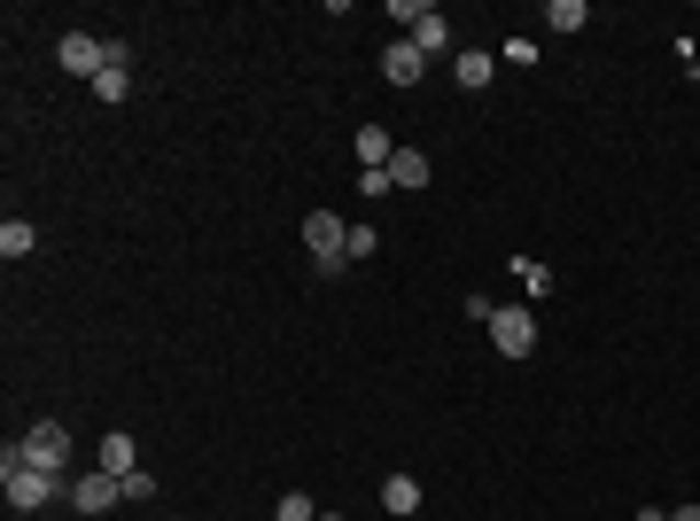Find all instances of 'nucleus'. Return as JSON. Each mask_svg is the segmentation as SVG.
I'll use <instances>...</instances> for the list:
<instances>
[{
    "mask_svg": "<svg viewBox=\"0 0 700 521\" xmlns=\"http://www.w3.org/2000/svg\"><path fill=\"white\" fill-rule=\"evenodd\" d=\"M94 467H102V475H117V483H125V475H140V452H133V437H102Z\"/></svg>",
    "mask_w": 700,
    "mask_h": 521,
    "instance_id": "obj_9",
    "label": "nucleus"
},
{
    "mask_svg": "<svg viewBox=\"0 0 700 521\" xmlns=\"http://www.w3.org/2000/svg\"><path fill=\"white\" fill-rule=\"evenodd\" d=\"M436 9H428V0H389V24H405V32H420Z\"/></svg>",
    "mask_w": 700,
    "mask_h": 521,
    "instance_id": "obj_17",
    "label": "nucleus"
},
{
    "mask_svg": "<svg viewBox=\"0 0 700 521\" xmlns=\"http://www.w3.org/2000/svg\"><path fill=\"white\" fill-rule=\"evenodd\" d=\"M9 452H16L24 467H39V475H63V467H70V428H63V420H32Z\"/></svg>",
    "mask_w": 700,
    "mask_h": 521,
    "instance_id": "obj_2",
    "label": "nucleus"
},
{
    "mask_svg": "<svg viewBox=\"0 0 700 521\" xmlns=\"http://www.w3.org/2000/svg\"><path fill=\"white\" fill-rule=\"evenodd\" d=\"M125 498H133V506H148V498H156V475H148V467H140V475H125Z\"/></svg>",
    "mask_w": 700,
    "mask_h": 521,
    "instance_id": "obj_21",
    "label": "nucleus"
},
{
    "mask_svg": "<svg viewBox=\"0 0 700 521\" xmlns=\"http://www.w3.org/2000/svg\"><path fill=\"white\" fill-rule=\"evenodd\" d=\"M0 490H9L16 513H39L47 498H63V475H39V467H24L16 452H0Z\"/></svg>",
    "mask_w": 700,
    "mask_h": 521,
    "instance_id": "obj_3",
    "label": "nucleus"
},
{
    "mask_svg": "<svg viewBox=\"0 0 700 521\" xmlns=\"http://www.w3.org/2000/svg\"><path fill=\"white\" fill-rule=\"evenodd\" d=\"M420 70H428V55H420L413 39H389V47H382V78H389V86H420Z\"/></svg>",
    "mask_w": 700,
    "mask_h": 521,
    "instance_id": "obj_7",
    "label": "nucleus"
},
{
    "mask_svg": "<svg viewBox=\"0 0 700 521\" xmlns=\"http://www.w3.org/2000/svg\"><path fill=\"white\" fill-rule=\"evenodd\" d=\"M405 39H413L420 55H444V47H452V24H444V9H436V16H428L420 32H405Z\"/></svg>",
    "mask_w": 700,
    "mask_h": 521,
    "instance_id": "obj_14",
    "label": "nucleus"
},
{
    "mask_svg": "<svg viewBox=\"0 0 700 521\" xmlns=\"http://www.w3.org/2000/svg\"><path fill=\"white\" fill-rule=\"evenodd\" d=\"M428 180H436V163H428L420 148H397V156H389V188H428Z\"/></svg>",
    "mask_w": 700,
    "mask_h": 521,
    "instance_id": "obj_10",
    "label": "nucleus"
},
{
    "mask_svg": "<svg viewBox=\"0 0 700 521\" xmlns=\"http://www.w3.org/2000/svg\"><path fill=\"white\" fill-rule=\"evenodd\" d=\"M545 24H553V32H568V39H576V32H584V24H591V9H584V0H545Z\"/></svg>",
    "mask_w": 700,
    "mask_h": 521,
    "instance_id": "obj_13",
    "label": "nucleus"
},
{
    "mask_svg": "<svg viewBox=\"0 0 700 521\" xmlns=\"http://www.w3.org/2000/svg\"><path fill=\"white\" fill-rule=\"evenodd\" d=\"M32 241H39V234H32L24 218H9V226H0V257H9V265H16V257H32Z\"/></svg>",
    "mask_w": 700,
    "mask_h": 521,
    "instance_id": "obj_15",
    "label": "nucleus"
},
{
    "mask_svg": "<svg viewBox=\"0 0 700 521\" xmlns=\"http://www.w3.org/2000/svg\"><path fill=\"white\" fill-rule=\"evenodd\" d=\"M513 281L530 288V296H545V288H553V265H538V257H513Z\"/></svg>",
    "mask_w": 700,
    "mask_h": 521,
    "instance_id": "obj_16",
    "label": "nucleus"
},
{
    "mask_svg": "<svg viewBox=\"0 0 700 521\" xmlns=\"http://www.w3.org/2000/svg\"><path fill=\"white\" fill-rule=\"evenodd\" d=\"M350 148H359V163H366V171H389V156H397V140H389L382 125H359V140H350Z\"/></svg>",
    "mask_w": 700,
    "mask_h": 521,
    "instance_id": "obj_11",
    "label": "nucleus"
},
{
    "mask_svg": "<svg viewBox=\"0 0 700 521\" xmlns=\"http://www.w3.org/2000/svg\"><path fill=\"white\" fill-rule=\"evenodd\" d=\"M452 78H460V94H483V86L498 78V55H483V47H460V55H452Z\"/></svg>",
    "mask_w": 700,
    "mask_h": 521,
    "instance_id": "obj_8",
    "label": "nucleus"
},
{
    "mask_svg": "<svg viewBox=\"0 0 700 521\" xmlns=\"http://www.w3.org/2000/svg\"><path fill=\"white\" fill-rule=\"evenodd\" d=\"M669 521H700V506H677V513H669Z\"/></svg>",
    "mask_w": 700,
    "mask_h": 521,
    "instance_id": "obj_22",
    "label": "nucleus"
},
{
    "mask_svg": "<svg viewBox=\"0 0 700 521\" xmlns=\"http://www.w3.org/2000/svg\"><path fill=\"white\" fill-rule=\"evenodd\" d=\"M55 63H63L78 86H94V78L110 70V39H94V32H70V39L55 47Z\"/></svg>",
    "mask_w": 700,
    "mask_h": 521,
    "instance_id": "obj_5",
    "label": "nucleus"
},
{
    "mask_svg": "<svg viewBox=\"0 0 700 521\" xmlns=\"http://www.w3.org/2000/svg\"><path fill=\"white\" fill-rule=\"evenodd\" d=\"M319 521H342V513H319Z\"/></svg>",
    "mask_w": 700,
    "mask_h": 521,
    "instance_id": "obj_23",
    "label": "nucleus"
},
{
    "mask_svg": "<svg viewBox=\"0 0 700 521\" xmlns=\"http://www.w3.org/2000/svg\"><path fill=\"white\" fill-rule=\"evenodd\" d=\"M490 351H498V359H530V351H538V319L521 312V304H498V312H490Z\"/></svg>",
    "mask_w": 700,
    "mask_h": 521,
    "instance_id": "obj_4",
    "label": "nucleus"
},
{
    "mask_svg": "<svg viewBox=\"0 0 700 521\" xmlns=\"http://www.w3.org/2000/svg\"><path fill=\"white\" fill-rule=\"evenodd\" d=\"M63 498H70L78 513H110V506L125 498V483H117V475H102V467H86V475H70V483H63Z\"/></svg>",
    "mask_w": 700,
    "mask_h": 521,
    "instance_id": "obj_6",
    "label": "nucleus"
},
{
    "mask_svg": "<svg viewBox=\"0 0 700 521\" xmlns=\"http://www.w3.org/2000/svg\"><path fill=\"white\" fill-rule=\"evenodd\" d=\"M304 249L319 273H350V218L335 211H304Z\"/></svg>",
    "mask_w": 700,
    "mask_h": 521,
    "instance_id": "obj_1",
    "label": "nucleus"
},
{
    "mask_svg": "<svg viewBox=\"0 0 700 521\" xmlns=\"http://www.w3.org/2000/svg\"><path fill=\"white\" fill-rule=\"evenodd\" d=\"M498 63H513V70H530V63H538V39H506V47H498Z\"/></svg>",
    "mask_w": 700,
    "mask_h": 521,
    "instance_id": "obj_20",
    "label": "nucleus"
},
{
    "mask_svg": "<svg viewBox=\"0 0 700 521\" xmlns=\"http://www.w3.org/2000/svg\"><path fill=\"white\" fill-rule=\"evenodd\" d=\"M374 249H382V234H374V226H350V265H366Z\"/></svg>",
    "mask_w": 700,
    "mask_h": 521,
    "instance_id": "obj_19",
    "label": "nucleus"
},
{
    "mask_svg": "<svg viewBox=\"0 0 700 521\" xmlns=\"http://www.w3.org/2000/svg\"><path fill=\"white\" fill-rule=\"evenodd\" d=\"M382 506L389 513H420V475H382Z\"/></svg>",
    "mask_w": 700,
    "mask_h": 521,
    "instance_id": "obj_12",
    "label": "nucleus"
},
{
    "mask_svg": "<svg viewBox=\"0 0 700 521\" xmlns=\"http://www.w3.org/2000/svg\"><path fill=\"white\" fill-rule=\"evenodd\" d=\"M273 521H319V506H312V498H304V490H289V498H281V506H273Z\"/></svg>",
    "mask_w": 700,
    "mask_h": 521,
    "instance_id": "obj_18",
    "label": "nucleus"
}]
</instances>
